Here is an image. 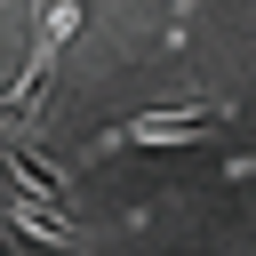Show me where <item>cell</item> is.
<instances>
[{"instance_id": "cell-1", "label": "cell", "mask_w": 256, "mask_h": 256, "mask_svg": "<svg viewBox=\"0 0 256 256\" xmlns=\"http://www.w3.org/2000/svg\"><path fill=\"white\" fill-rule=\"evenodd\" d=\"M56 56H64V40H56V32H40V40H32V56H24V72H16V88L0 96V120H8V128L40 112V96H48V80H56Z\"/></svg>"}, {"instance_id": "cell-2", "label": "cell", "mask_w": 256, "mask_h": 256, "mask_svg": "<svg viewBox=\"0 0 256 256\" xmlns=\"http://www.w3.org/2000/svg\"><path fill=\"white\" fill-rule=\"evenodd\" d=\"M208 128H216L208 112H144V120H128V144H192Z\"/></svg>"}, {"instance_id": "cell-3", "label": "cell", "mask_w": 256, "mask_h": 256, "mask_svg": "<svg viewBox=\"0 0 256 256\" xmlns=\"http://www.w3.org/2000/svg\"><path fill=\"white\" fill-rule=\"evenodd\" d=\"M40 8H48V0H40Z\"/></svg>"}]
</instances>
